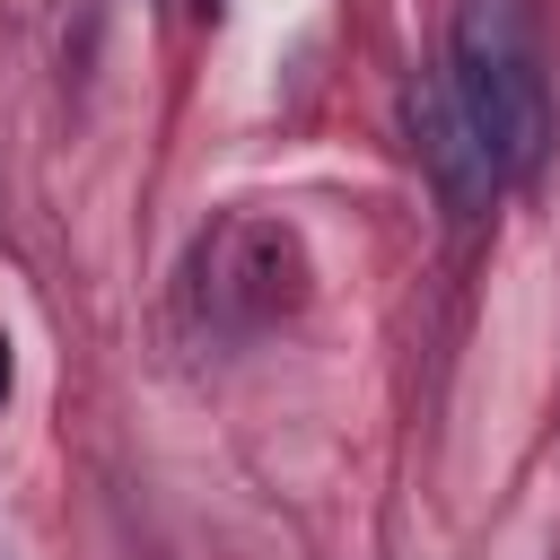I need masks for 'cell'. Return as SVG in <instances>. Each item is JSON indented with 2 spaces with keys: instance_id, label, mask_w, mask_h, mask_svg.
<instances>
[{
  "instance_id": "obj_1",
  "label": "cell",
  "mask_w": 560,
  "mask_h": 560,
  "mask_svg": "<svg viewBox=\"0 0 560 560\" xmlns=\"http://www.w3.org/2000/svg\"><path fill=\"white\" fill-rule=\"evenodd\" d=\"M481 149L499 175H534L551 149V88L534 61V26L516 0H464L455 9V61H446Z\"/></svg>"
},
{
  "instance_id": "obj_2",
  "label": "cell",
  "mask_w": 560,
  "mask_h": 560,
  "mask_svg": "<svg viewBox=\"0 0 560 560\" xmlns=\"http://www.w3.org/2000/svg\"><path fill=\"white\" fill-rule=\"evenodd\" d=\"M192 298L219 332H262L306 298V254L280 219H228L219 236H201Z\"/></svg>"
},
{
  "instance_id": "obj_3",
  "label": "cell",
  "mask_w": 560,
  "mask_h": 560,
  "mask_svg": "<svg viewBox=\"0 0 560 560\" xmlns=\"http://www.w3.org/2000/svg\"><path fill=\"white\" fill-rule=\"evenodd\" d=\"M411 149H420V166L438 175V192H446L455 219H472V210L499 192V166H490V149H481V131H472V114H464V96H455L446 70L411 79Z\"/></svg>"
},
{
  "instance_id": "obj_4",
  "label": "cell",
  "mask_w": 560,
  "mask_h": 560,
  "mask_svg": "<svg viewBox=\"0 0 560 560\" xmlns=\"http://www.w3.org/2000/svg\"><path fill=\"white\" fill-rule=\"evenodd\" d=\"M9 385H18V359H9V332H0V402H9Z\"/></svg>"
},
{
  "instance_id": "obj_5",
  "label": "cell",
  "mask_w": 560,
  "mask_h": 560,
  "mask_svg": "<svg viewBox=\"0 0 560 560\" xmlns=\"http://www.w3.org/2000/svg\"><path fill=\"white\" fill-rule=\"evenodd\" d=\"M210 9H219V0H210Z\"/></svg>"
}]
</instances>
